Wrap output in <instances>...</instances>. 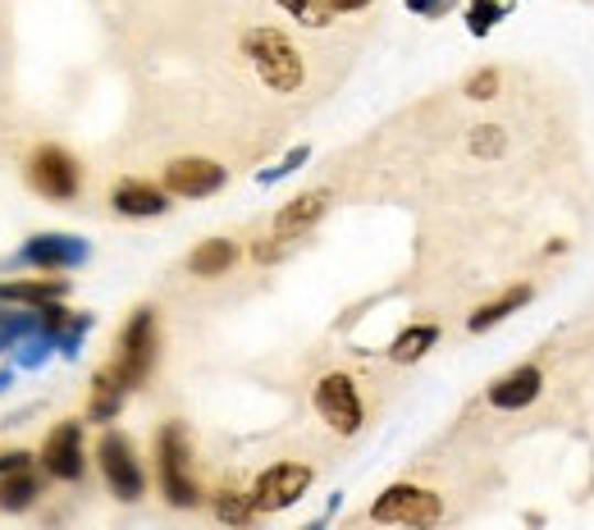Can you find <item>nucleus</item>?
<instances>
[{"label":"nucleus","mask_w":594,"mask_h":530,"mask_svg":"<svg viewBox=\"0 0 594 530\" xmlns=\"http://www.w3.org/2000/svg\"><path fill=\"white\" fill-rule=\"evenodd\" d=\"M370 521L380 526H408V530H434L444 521V498L425 489V485H389L380 498L370 504Z\"/></svg>","instance_id":"nucleus-4"},{"label":"nucleus","mask_w":594,"mask_h":530,"mask_svg":"<svg viewBox=\"0 0 594 530\" xmlns=\"http://www.w3.org/2000/svg\"><path fill=\"white\" fill-rule=\"evenodd\" d=\"M97 462H101V476L110 485V494L119 498V504H138V498L147 494V472L138 462V448L123 430H106L101 444H97Z\"/></svg>","instance_id":"nucleus-5"},{"label":"nucleus","mask_w":594,"mask_h":530,"mask_svg":"<svg viewBox=\"0 0 594 530\" xmlns=\"http://www.w3.org/2000/svg\"><path fill=\"white\" fill-rule=\"evenodd\" d=\"M540 389H544L540 366H517V370H508L504 380L489 385V408H498V412H521V408H530V402L540 398Z\"/></svg>","instance_id":"nucleus-13"},{"label":"nucleus","mask_w":594,"mask_h":530,"mask_svg":"<svg viewBox=\"0 0 594 530\" xmlns=\"http://www.w3.org/2000/svg\"><path fill=\"white\" fill-rule=\"evenodd\" d=\"M225 165H215L206 161V155H179V161L165 165V193L174 197H210V193H220L225 188Z\"/></svg>","instance_id":"nucleus-11"},{"label":"nucleus","mask_w":594,"mask_h":530,"mask_svg":"<svg viewBox=\"0 0 594 530\" xmlns=\"http://www.w3.org/2000/svg\"><path fill=\"white\" fill-rule=\"evenodd\" d=\"M284 257V238H270V242H257V261H279Z\"/></svg>","instance_id":"nucleus-31"},{"label":"nucleus","mask_w":594,"mask_h":530,"mask_svg":"<svg viewBox=\"0 0 594 530\" xmlns=\"http://www.w3.org/2000/svg\"><path fill=\"white\" fill-rule=\"evenodd\" d=\"M311 402H316L321 421H325L334 434H357L361 421H366L357 380H353V376H343V370H330V376L316 385V393H311Z\"/></svg>","instance_id":"nucleus-8"},{"label":"nucleus","mask_w":594,"mask_h":530,"mask_svg":"<svg viewBox=\"0 0 594 530\" xmlns=\"http://www.w3.org/2000/svg\"><path fill=\"white\" fill-rule=\"evenodd\" d=\"M91 329V311H74L69 316V325L55 334V353H65V357H78V343H83V334Z\"/></svg>","instance_id":"nucleus-25"},{"label":"nucleus","mask_w":594,"mask_h":530,"mask_svg":"<svg viewBox=\"0 0 594 530\" xmlns=\"http://www.w3.org/2000/svg\"><path fill=\"white\" fill-rule=\"evenodd\" d=\"M42 498L37 466H23L14 476H0V512H28Z\"/></svg>","instance_id":"nucleus-18"},{"label":"nucleus","mask_w":594,"mask_h":530,"mask_svg":"<svg viewBox=\"0 0 594 530\" xmlns=\"http://www.w3.org/2000/svg\"><path fill=\"white\" fill-rule=\"evenodd\" d=\"M330 6L338 10V14H357V10H366L370 0H330Z\"/></svg>","instance_id":"nucleus-32"},{"label":"nucleus","mask_w":594,"mask_h":530,"mask_svg":"<svg viewBox=\"0 0 594 530\" xmlns=\"http://www.w3.org/2000/svg\"><path fill=\"white\" fill-rule=\"evenodd\" d=\"M42 476L78 485L87 476V448H83V421H60L46 440H42Z\"/></svg>","instance_id":"nucleus-9"},{"label":"nucleus","mask_w":594,"mask_h":530,"mask_svg":"<svg viewBox=\"0 0 594 530\" xmlns=\"http://www.w3.org/2000/svg\"><path fill=\"white\" fill-rule=\"evenodd\" d=\"M302 530H325V521H311V526H302Z\"/></svg>","instance_id":"nucleus-34"},{"label":"nucleus","mask_w":594,"mask_h":530,"mask_svg":"<svg viewBox=\"0 0 594 530\" xmlns=\"http://www.w3.org/2000/svg\"><path fill=\"white\" fill-rule=\"evenodd\" d=\"M155 357H161V329H155V311L151 306H138L129 325L119 329V343H115V380L123 389H142L151 380V370H155Z\"/></svg>","instance_id":"nucleus-3"},{"label":"nucleus","mask_w":594,"mask_h":530,"mask_svg":"<svg viewBox=\"0 0 594 530\" xmlns=\"http://www.w3.org/2000/svg\"><path fill=\"white\" fill-rule=\"evenodd\" d=\"M434 343H440V325H408L393 343H389V361H398V366H412V361H421Z\"/></svg>","instance_id":"nucleus-20"},{"label":"nucleus","mask_w":594,"mask_h":530,"mask_svg":"<svg viewBox=\"0 0 594 530\" xmlns=\"http://www.w3.org/2000/svg\"><path fill=\"white\" fill-rule=\"evenodd\" d=\"M311 466L306 462H274V466H266V472L257 476V485H252V508H257V517H270V512H284V508H293L298 498L311 489Z\"/></svg>","instance_id":"nucleus-7"},{"label":"nucleus","mask_w":594,"mask_h":530,"mask_svg":"<svg viewBox=\"0 0 594 530\" xmlns=\"http://www.w3.org/2000/svg\"><path fill=\"white\" fill-rule=\"evenodd\" d=\"M28 183H33V193H42L46 202H74L83 188V170L65 147L46 142L28 155Z\"/></svg>","instance_id":"nucleus-6"},{"label":"nucleus","mask_w":594,"mask_h":530,"mask_svg":"<svg viewBox=\"0 0 594 530\" xmlns=\"http://www.w3.org/2000/svg\"><path fill=\"white\" fill-rule=\"evenodd\" d=\"M472 151L480 155V161H489V155H504V129H498V123H480L476 138H472Z\"/></svg>","instance_id":"nucleus-27"},{"label":"nucleus","mask_w":594,"mask_h":530,"mask_svg":"<svg viewBox=\"0 0 594 530\" xmlns=\"http://www.w3.org/2000/svg\"><path fill=\"white\" fill-rule=\"evenodd\" d=\"M10 380H14V366H6V370H0V393L10 389Z\"/></svg>","instance_id":"nucleus-33"},{"label":"nucleus","mask_w":594,"mask_h":530,"mask_svg":"<svg viewBox=\"0 0 594 530\" xmlns=\"http://www.w3.org/2000/svg\"><path fill=\"white\" fill-rule=\"evenodd\" d=\"M408 10L421 19H444L453 10V0H408Z\"/></svg>","instance_id":"nucleus-30"},{"label":"nucleus","mask_w":594,"mask_h":530,"mask_svg":"<svg viewBox=\"0 0 594 530\" xmlns=\"http://www.w3.org/2000/svg\"><path fill=\"white\" fill-rule=\"evenodd\" d=\"M51 353H55V343H51L46 334H33V338H23V343H19L14 366H28V370H33V366H42Z\"/></svg>","instance_id":"nucleus-26"},{"label":"nucleus","mask_w":594,"mask_h":530,"mask_svg":"<svg viewBox=\"0 0 594 530\" xmlns=\"http://www.w3.org/2000/svg\"><path fill=\"white\" fill-rule=\"evenodd\" d=\"M69 284L65 279H10V284H0V306H23V311H42L51 302H65Z\"/></svg>","instance_id":"nucleus-14"},{"label":"nucleus","mask_w":594,"mask_h":530,"mask_svg":"<svg viewBox=\"0 0 594 530\" xmlns=\"http://www.w3.org/2000/svg\"><path fill=\"white\" fill-rule=\"evenodd\" d=\"M238 242L234 238H206L202 247H193V257H187V270H193L197 279H220L238 266Z\"/></svg>","instance_id":"nucleus-17"},{"label":"nucleus","mask_w":594,"mask_h":530,"mask_svg":"<svg viewBox=\"0 0 594 530\" xmlns=\"http://www.w3.org/2000/svg\"><path fill=\"white\" fill-rule=\"evenodd\" d=\"M512 10V0H472V6H466V33L472 37H485L489 28L498 23Z\"/></svg>","instance_id":"nucleus-24"},{"label":"nucleus","mask_w":594,"mask_h":530,"mask_svg":"<svg viewBox=\"0 0 594 530\" xmlns=\"http://www.w3.org/2000/svg\"><path fill=\"white\" fill-rule=\"evenodd\" d=\"M242 55L252 60V69L257 78L279 91V97H289V91L302 87L306 69H302V51L279 33V28H247V37H242Z\"/></svg>","instance_id":"nucleus-2"},{"label":"nucleus","mask_w":594,"mask_h":530,"mask_svg":"<svg viewBox=\"0 0 594 530\" xmlns=\"http://www.w3.org/2000/svg\"><path fill=\"white\" fill-rule=\"evenodd\" d=\"M33 334H42V316H37V311H0V353H6V348H19V343L23 338H33Z\"/></svg>","instance_id":"nucleus-22"},{"label":"nucleus","mask_w":594,"mask_h":530,"mask_svg":"<svg viewBox=\"0 0 594 530\" xmlns=\"http://www.w3.org/2000/svg\"><path fill=\"white\" fill-rule=\"evenodd\" d=\"M110 206L119 215H129V220H155V215L170 210V193L155 188V183H142V179H123V183H115Z\"/></svg>","instance_id":"nucleus-12"},{"label":"nucleus","mask_w":594,"mask_h":530,"mask_svg":"<svg viewBox=\"0 0 594 530\" xmlns=\"http://www.w3.org/2000/svg\"><path fill=\"white\" fill-rule=\"evenodd\" d=\"M284 14H293L302 28H330L338 19V10L330 6V0H274Z\"/></svg>","instance_id":"nucleus-23"},{"label":"nucleus","mask_w":594,"mask_h":530,"mask_svg":"<svg viewBox=\"0 0 594 530\" xmlns=\"http://www.w3.org/2000/svg\"><path fill=\"white\" fill-rule=\"evenodd\" d=\"M210 512H215V521L229 526V530H247V526L257 521L252 498L238 494V489H220V494H215V498H210Z\"/></svg>","instance_id":"nucleus-21"},{"label":"nucleus","mask_w":594,"mask_h":530,"mask_svg":"<svg viewBox=\"0 0 594 530\" xmlns=\"http://www.w3.org/2000/svg\"><path fill=\"white\" fill-rule=\"evenodd\" d=\"M325 210H330V193H302V197H293L284 210L274 215V238H284V242L302 238L306 229L321 225Z\"/></svg>","instance_id":"nucleus-15"},{"label":"nucleus","mask_w":594,"mask_h":530,"mask_svg":"<svg viewBox=\"0 0 594 530\" xmlns=\"http://www.w3.org/2000/svg\"><path fill=\"white\" fill-rule=\"evenodd\" d=\"M530 298H536V293H530V284H517V289H508L504 298H494V302L476 306L472 316H466V329H472V334H485V329H494L498 321H508L512 311H517V306H526Z\"/></svg>","instance_id":"nucleus-19"},{"label":"nucleus","mask_w":594,"mask_h":530,"mask_svg":"<svg viewBox=\"0 0 594 530\" xmlns=\"http://www.w3.org/2000/svg\"><path fill=\"white\" fill-rule=\"evenodd\" d=\"M87 257H91V247L83 238H74V234H33L14 252V266L42 270V274H60V270H78Z\"/></svg>","instance_id":"nucleus-10"},{"label":"nucleus","mask_w":594,"mask_h":530,"mask_svg":"<svg viewBox=\"0 0 594 530\" xmlns=\"http://www.w3.org/2000/svg\"><path fill=\"white\" fill-rule=\"evenodd\" d=\"M123 398H129V389H123L115 380V370L101 366L97 376H91V398H87V421H97V425H110L119 412H123Z\"/></svg>","instance_id":"nucleus-16"},{"label":"nucleus","mask_w":594,"mask_h":530,"mask_svg":"<svg viewBox=\"0 0 594 530\" xmlns=\"http://www.w3.org/2000/svg\"><path fill=\"white\" fill-rule=\"evenodd\" d=\"M306 155H311V147H293V151H289V155H284V161H279V165H274V170H261L257 179H261V183H279V179H284V174L302 170V165H306Z\"/></svg>","instance_id":"nucleus-29"},{"label":"nucleus","mask_w":594,"mask_h":530,"mask_svg":"<svg viewBox=\"0 0 594 530\" xmlns=\"http://www.w3.org/2000/svg\"><path fill=\"white\" fill-rule=\"evenodd\" d=\"M155 476H161V494L170 508H197L202 485L193 472V444H187V425L165 421L155 430Z\"/></svg>","instance_id":"nucleus-1"},{"label":"nucleus","mask_w":594,"mask_h":530,"mask_svg":"<svg viewBox=\"0 0 594 530\" xmlns=\"http://www.w3.org/2000/svg\"><path fill=\"white\" fill-rule=\"evenodd\" d=\"M498 83H504V78H498V69H480V74L466 78V97H472V101H494Z\"/></svg>","instance_id":"nucleus-28"}]
</instances>
